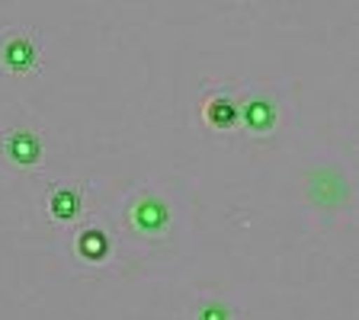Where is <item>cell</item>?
Instances as JSON below:
<instances>
[{
	"label": "cell",
	"instance_id": "1",
	"mask_svg": "<svg viewBox=\"0 0 359 320\" xmlns=\"http://www.w3.org/2000/svg\"><path fill=\"white\" fill-rule=\"evenodd\" d=\"M39 39L29 29H10L0 36V71L10 77H22L39 71Z\"/></svg>",
	"mask_w": 359,
	"mask_h": 320
},
{
	"label": "cell",
	"instance_id": "2",
	"mask_svg": "<svg viewBox=\"0 0 359 320\" xmlns=\"http://www.w3.org/2000/svg\"><path fill=\"white\" fill-rule=\"evenodd\" d=\"M0 141H4V151H7V157L16 167H36L39 160H42L39 134H32L29 128H10Z\"/></svg>",
	"mask_w": 359,
	"mask_h": 320
},
{
	"label": "cell",
	"instance_id": "3",
	"mask_svg": "<svg viewBox=\"0 0 359 320\" xmlns=\"http://www.w3.org/2000/svg\"><path fill=\"white\" fill-rule=\"evenodd\" d=\"M81 205H83V193L81 186H71V183H61L52 189L48 195V215L58 224H71L81 218Z\"/></svg>",
	"mask_w": 359,
	"mask_h": 320
},
{
	"label": "cell",
	"instance_id": "4",
	"mask_svg": "<svg viewBox=\"0 0 359 320\" xmlns=\"http://www.w3.org/2000/svg\"><path fill=\"white\" fill-rule=\"evenodd\" d=\"M238 116L247 122V128L257 134H266L269 128L276 125V106H273V99L263 97V93H257V97H247L244 106H238Z\"/></svg>",
	"mask_w": 359,
	"mask_h": 320
},
{
	"label": "cell",
	"instance_id": "5",
	"mask_svg": "<svg viewBox=\"0 0 359 320\" xmlns=\"http://www.w3.org/2000/svg\"><path fill=\"white\" fill-rule=\"evenodd\" d=\"M202 116H205V122H209L215 132H228V128H234V122L241 119L238 103H234L228 93H212V97L205 99V106H202Z\"/></svg>",
	"mask_w": 359,
	"mask_h": 320
},
{
	"label": "cell",
	"instance_id": "6",
	"mask_svg": "<svg viewBox=\"0 0 359 320\" xmlns=\"http://www.w3.org/2000/svg\"><path fill=\"white\" fill-rule=\"evenodd\" d=\"M132 221L138 224L144 234H154L157 228H164V224H167V211L161 209V205H151L148 199H142L132 209Z\"/></svg>",
	"mask_w": 359,
	"mask_h": 320
},
{
	"label": "cell",
	"instance_id": "7",
	"mask_svg": "<svg viewBox=\"0 0 359 320\" xmlns=\"http://www.w3.org/2000/svg\"><path fill=\"white\" fill-rule=\"evenodd\" d=\"M199 320H228V314H224L222 305H209V311H202Z\"/></svg>",
	"mask_w": 359,
	"mask_h": 320
}]
</instances>
